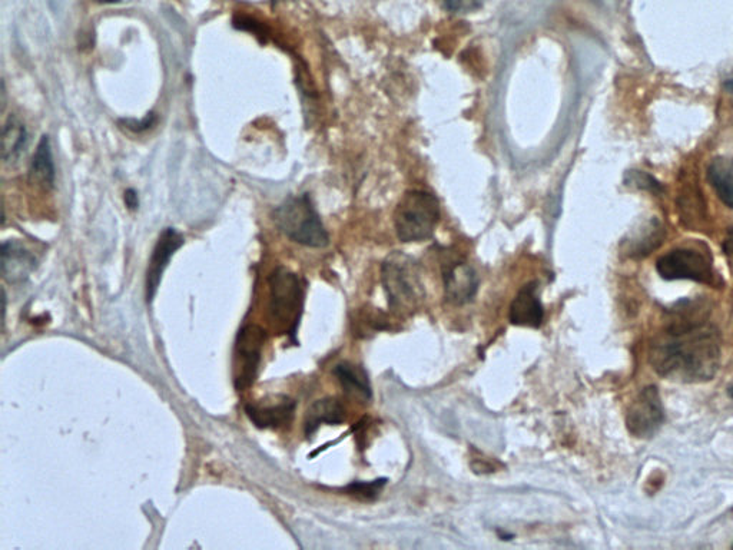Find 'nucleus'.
<instances>
[{
    "instance_id": "23",
    "label": "nucleus",
    "mask_w": 733,
    "mask_h": 550,
    "mask_svg": "<svg viewBox=\"0 0 733 550\" xmlns=\"http://www.w3.org/2000/svg\"><path fill=\"white\" fill-rule=\"evenodd\" d=\"M158 117L154 112H149L147 117L142 119H121L119 125L129 129V131L135 132V134H142V132L148 131L157 124Z\"/></svg>"
},
{
    "instance_id": "19",
    "label": "nucleus",
    "mask_w": 733,
    "mask_h": 550,
    "mask_svg": "<svg viewBox=\"0 0 733 550\" xmlns=\"http://www.w3.org/2000/svg\"><path fill=\"white\" fill-rule=\"evenodd\" d=\"M663 237H665V231L659 221H649L642 230L636 233L635 241L630 244V255L636 258L646 257L659 247Z\"/></svg>"
},
{
    "instance_id": "9",
    "label": "nucleus",
    "mask_w": 733,
    "mask_h": 550,
    "mask_svg": "<svg viewBox=\"0 0 733 550\" xmlns=\"http://www.w3.org/2000/svg\"><path fill=\"white\" fill-rule=\"evenodd\" d=\"M444 297L451 306L461 307L472 303L479 291V275L472 265L463 260H450L443 264Z\"/></svg>"
},
{
    "instance_id": "14",
    "label": "nucleus",
    "mask_w": 733,
    "mask_h": 550,
    "mask_svg": "<svg viewBox=\"0 0 733 550\" xmlns=\"http://www.w3.org/2000/svg\"><path fill=\"white\" fill-rule=\"evenodd\" d=\"M346 419V409L343 403L334 397H325V399L317 400L311 404L307 410L304 420L305 436L311 437L323 424L336 426Z\"/></svg>"
},
{
    "instance_id": "17",
    "label": "nucleus",
    "mask_w": 733,
    "mask_h": 550,
    "mask_svg": "<svg viewBox=\"0 0 733 550\" xmlns=\"http://www.w3.org/2000/svg\"><path fill=\"white\" fill-rule=\"evenodd\" d=\"M333 373L340 381L343 389L346 390V393L364 400H370L373 397L370 379H368V374L363 367L354 366V364L344 361V363L337 364L334 367Z\"/></svg>"
},
{
    "instance_id": "20",
    "label": "nucleus",
    "mask_w": 733,
    "mask_h": 550,
    "mask_svg": "<svg viewBox=\"0 0 733 550\" xmlns=\"http://www.w3.org/2000/svg\"><path fill=\"white\" fill-rule=\"evenodd\" d=\"M386 479L374 480V482H356L346 487L348 495L356 496L358 499L374 500L380 495L383 487L386 486Z\"/></svg>"
},
{
    "instance_id": "8",
    "label": "nucleus",
    "mask_w": 733,
    "mask_h": 550,
    "mask_svg": "<svg viewBox=\"0 0 733 550\" xmlns=\"http://www.w3.org/2000/svg\"><path fill=\"white\" fill-rule=\"evenodd\" d=\"M626 423L629 432L639 439H649L659 432L665 423V410L658 387L648 386L640 392L630 406Z\"/></svg>"
},
{
    "instance_id": "7",
    "label": "nucleus",
    "mask_w": 733,
    "mask_h": 550,
    "mask_svg": "<svg viewBox=\"0 0 733 550\" xmlns=\"http://www.w3.org/2000/svg\"><path fill=\"white\" fill-rule=\"evenodd\" d=\"M265 339L267 334L255 324L242 327L238 333L234 350V384L240 392L251 387L257 379Z\"/></svg>"
},
{
    "instance_id": "6",
    "label": "nucleus",
    "mask_w": 733,
    "mask_h": 550,
    "mask_svg": "<svg viewBox=\"0 0 733 550\" xmlns=\"http://www.w3.org/2000/svg\"><path fill=\"white\" fill-rule=\"evenodd\" d=\"M656 270L665 280H691L696 283H715L712 260L698 248H676L662 255L656 263Z\"/></svg>"
},
{
    "instance_id": "22",
    "label": "nucleus",
    "mask_w": 733,
    "mask_h": 550,
    "mask_svg": "<svg viewBox=\"0 0 733 550\" xmlns=\"http://www.w3.org/2000/svg\"><path fill=\"white\" fill-rule=\"evenodd\" d=\"M441 3L447 11L464 15L482 9L486 0H441Z\"/></svg>"
},
{
    "instance_id": "26",
    "label": "nucleus",
    "mask_w": 733,
    "mask_h": 550,
    "mask_svg": "<svg viewBox=\"0 0 733 550\" xmlns=\"http://www.w3.org/2000/svg\"><path fill=\"white\" fill-rule=\"evenodd\" d=\"M723 250L729 255H733V227L729 228L728 234H726L725 241H723Z\"/></svg>"
},
{
    "instance_id": "24",
    "label": "nucleus",
    "mask_w": 733,
    "mask_h": 550,
    "mask_svg": "<svg viewBox=\"0 0 733 550\" xmlns=\"http://www.w3.org/2000/svg\"><path fill=\"white\" fill-rule=\"evenodd\" d=\"M628 177V185L636 184V187L642 188V190H649L652 192L662 191V187H660L659 182L656 181L655 178L650 177V175L645 174V172L632 171L629 172Z\"/></svg>"
},
{
    "instance_id": "1",
    "label": "nucleus",
    "mask_w": 733,
    "mask_h": 550,
    "mask_svg": "<svg viewBox=\"0 0 733 550\" xmlns=\"http://www.w3.org/2000/svg\"><path fill=\"white\" fill-rule=\"evenodd\" d=\"M650 363L656 373L683 383L712 380L721 366V336L715 327L688 311L673 318L655 340Z\"/></svg>"
},
{
    "instance_id": "4",
    "label": "nucleus",
    "mask_w": 733,
    "mask_h": 550,
    "mask_svg": "<svg viewBox=\"0 0 733 550\" xmlns=\"http://www.w3.org/2000/svg\"><path fill=\"white\" fill-rule=\"evenodd\" d=\"M441 217L436 195L423 190L407 191L394 211V228L401 243L430 240Z\"/></svg>"
},
{
    "instance_id": "16",
    "label": "nucleus",
    "mask_w": 733,
    "mask_h": 550,
    "mask_svg": "<svg viewBox=\"0 0 733 550\" xmlns=\"http://www.w3.org/2000/svg\"><path fill=\"white\" fill-rule=\"evenodd\" d=\"M28 129L25 124L16 117L9 115L2 129V159L5 164L13 165L19 162L22 155L28 148Z\"/></svg>"
},
{
    "instance_id": "5",
    "label": "nucleus",
    "mask_w": 733,
    "mask_h": 550,
    "mask_svg": "<svg viewBox=\"0 0 733 550\" xmlns=\"http://www.w3.org/2000/svg\"><path fill=\"white\" fill-rule=\"evenodd\" d=\"M270 313L284 334L294 339L304 310L303 280L285 267H277L268 277Z\"/></svg>"
},
{
    "instance_id": "3",
    "label": "nucleus",
    "mask_w": 733,
    "mask_h": 550,
    "mask_svg": "<svg viewBox=\"0 0 733 550\" xmlns=\"http://www.w3.org/2000/svg\"><path fill=\"white\" fill-rule=\"evenodd\" d=\"M275 227L294 243L324 248L330 243L320 215L308 194L290 195L273 210Z\"/></svg>"
},
{
    "instance_id": "13",
    "label": "nucleus",
    "mask_w": 733,
    "mask_h": 550,
    "mask_svg": "<svg viewBox=\"0 0 733 550\" xmlns=\"http://www.w3.org/2000/svg\"><path fill=\"white\" fill-rule=\"evenodd\" d=\"M2 275L8 283L21 284L28 280L36 268L35 255L18 240H8L2 244Z\"/></svg>"
},
{
    "instance_id": "11",
    "label": "nucleus",
    "mask_w": 733,
    "mask_h": 550,
    "mask_svg": "<svg viewBox=\"0 0 733 550\" xmlns=\"http://www.w3.org/2000/svg\"><path fill=\"white\" fill-rule=\"evenodd\" d=\"M297 403L290 397H275L273 402L261 400L245 406V414L255 427L262 430H277L290 426L294 420Z\"/></svg>"
},
{
    "instance_id": "10",
    "label": "nucleus",
    "mask_w": 733,
    "mask_h": 550,
    "mask_svg": "<svg viewBox=\"0 0 733 550\" xmlns=\"http://www.w3.org/2000/svg\"><path fill=\"white\" fill-rule=\"evenodd\" d=\"M185 243L184 235L179 233L175 228H165L152 250L151 258H149L147 281H145V290H147V301L151 304L157 296L159 284H161L162 275L167 270L169 261L174 257L175 253Z\"/></svg>"
},
{
    "instance_id": "29",
    "label": "nucleus",
    "mask_w": 733,
    "mask_h": 550,
    "mask_svg": "<svg viewBox=\"0 0 733 550\" xmlns=\"http://www.w3.org/2000/svg\"><path fill=\"white\" fill-rule=\"evenodd\" d=\"M728 393H729V396L733 397V384L731 387H729Z\"/></svg>"
},
{
    "instance_id": "18",
    "label": "nucleus",
    "mask_w": 733,
    "mask_h": 550,
    "mask_svg": "<svg viewBox=\"0 0 733 550\" xmlns=\"http://www.w3.org/2000/svg\"><path fill=\"white\" fill-rule=\"evenodd\" d=\"M708 178L719 200L733 208V157L713 159L708 168Z\"/></svg>"
},
{
    "instance_id": "28",
    "label": "nucleus",
    "mask_w": 733,
    "mask_h": 550,
    "mask_svg": "<svg viewBox=\"0 0 733 550\" xmlns=\"http://www.w3.org/2000/svg\"><path fill=\"white\" fill-rule=\"evenodd\" d=\"M96 2L101 3V5H112V3H119L121 0H96Z\"/></svg>"
},
{
    "instance_id": "12",
    "label": "nucleus",
    "mask_w": 733,
    "mask_h": 550,
    "mask_svg": "<svg viewBox=\"0 0 733 550\" xmlns=\"http://www.w3.org/2000/svg\"><path fill=\"white\" fill-rule=\"evenodd\" d=\"M509 320L513 326L539 328L545 320V307L539 298L537 283H529L517 293L510 306Z\"/></svg>"
},
{
    "instance_id": "25",
    "label": "nucleus",
    "mask_w": 733,
    "mask_h": 550,
    "mask_svg": "<svg viewBox=\"0 0 733 550\" xmlns=\"http://www.w3.org/2000/svg\"><path fill=\"white\" fill-rule=\"evenodd\" d=\"M124 201L129 211H137L139 208V197L138 192L129 188L125 191Z\"/></svg>"
},
{
    "instance_id": "21",
    "label": "nucleus",
    "mask_w": 733,
    "mask_h": 550,
    "mask_svg": "<svg viewBox=\"0 0 733 550\" xmlns=\"http://www.w3.org/2000/svg\"><path fill=\"white\" fill-rule=\"evenodd\" d=\"M232 25H234V28L240 29V31L254 33L262 43L267 42V29H265V26L262 25L261 22H258L257 19L250 18V16L237 15L235 16L234 21H232Z\"/></svg>"
},
{
    "instance_id": "15",
    "label": "nucleus",
    "mask_w": 733,
    "mask_h": 550,
    "mask_svg": "<svg viewBox=\"0 0 733 550\" xmlns=\"http://www.w3.org/2000/svg\"><path fill=\"white\" fill-rule=\"evenodd\" d=\"M55 162H53L51 139L42 135L29 167V180L43 190L51 191L55 187Z\"/></svg>"
},
{
    "instance_id": "2",
    "label": "nucleus",
    "mask_w": 733,
    "mask_h": 550,
    "mask_svg": "<svg viewBox=\"0 0 733 550\" xmlns=\"http://www.w3.org/2000/svg\"><path fill=\"white\" fill-rule=\"evenodd\" d=\"M388 306L398 316L416 313L426 298L420 267L414 258L401 253L388 255L381 267Z\"/></svg>"
},
{
    "instance_id": "27",
    "label": "nucleus",
    "mask_w": 733,
    "mask_h": 550,
    "mask_svg": "<svg viewBox=\"0 0 733 550\" xmlns=\"http://www.w3.org/2000/svg\"><path fill=\"white\" fill-rule=\"evenodd\" d=\"M725 89L726 92H728V94L731 95L733 98V78L728 79V81L725 82Z\"/></svg>"
}]
</instances>
